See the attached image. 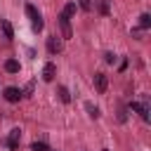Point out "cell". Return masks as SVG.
<instances>
[{
	"label": "cell",
	"mask_w": 151,
	"mask_h": 151,
	"mask_svg": "<svg viewBox=\"0 0 151 151\" xmlns=\"http://www.w3.org/2000/svg\"><path fill=\"white\" fill-rule=\"evenodd\" d=\"M19 68H21V66H19L17 59H7V61H5V71H7V73H19Z\"/></svg>",
	"instance_id": "8fae6325"
},
{
	"label": "cell",
	"mask_w": 151,
	"mask_h": 151,
	"mask_svg": "<svg viewBox=\"0 0 151 151\" xmlns=\"http://www.w3.org/2000/svg\"><path fill=\"white\" fill-rule=\"evenodd\" d=\"M57 21H59V28H61V38L64 40H68V38H73V31H71V19L61 12L59 17H57Z\"/></svg>",
	"instance_id": "7a4b0ae2"
},
{
	"label": "cell",
	"mask_w": 151,
	"mask_h": 151,
	"mask_svg": "<svg viewBox=\"0 0 151 151\" xmlns=\"http://www.w3.org/2000/svg\"><path fill=\"white\" fill-rule=\"evenodd\" d=\"M64 14H66V17H68V19H71V17H73V14H76V2H68V5H66V7H64Z\"/></svg>",
	"instance_id": "2e32d148"
},
{
	"label": "cell",
	"mask_w": 151,
	"mask_h": 151,
	"mask_svg": "<svg viewBox=\"0 0 151 151\" xmlns=\"http://www.w3.org/2000/svg\"><path fill=\"white\" fill-rule=\"evenodd\" d=\"M2 97H5V99H7L9 104H17V101H19V99H21L24 94H21V90H19V87H5Z\"/></svg>",
	"instance_id": "277c9868"
},
{
	"label": "cell",
	"mask_w": 151,
	"mask_h": 151,
	"mask_svg": "<svg viewBox=\"0 0 151 151\" xmlns=\"http://www.w3.org/2000/svg\"><path fill=\"white\" fill-rule=\"evenodd\" d=\"M26 14H28V19H31V24H33V31H35V33H40V31H42V26H45V21H42L40 12H38L33 5H26Z\"/></svg>",
	"instance_id": "6da1fadb"
},
{
	"label": "cell",
	"mask_w": 151,
	"mask_h": 151,
	"mask_svg": "<svg viewBox=\"0 0 151 151\" xmlns=\"http://www.w3.org/2000/svg\"><path fill=\"white\" fill-rule=\"evenodd\" d=\"M54 76H57V64L47 61V64L42 66V80H45V83H52V80H54Z\"/></svg>",
	"instance_id": "5b68a950"
},
{
	"label": "cell",
	"mask_w": 151,
	"mask_h": 151,
	"mask_svg": "<svg viewBox=\"0 0 151 151\" xmlns=\"http://www.w3.org/2000/svg\"><path fill=\"white\" fill-rule=\"evenodd\" d=\"M127 109H130V111H137V113L142 116V120H144V123H149V109H146L144 104H137V101H132Z\"/></svg>",
	"instance_id": "ba28073f"
},
{
	"label": "cell",
	"mask_w": 151,
	"mask_h": 151,
	"mask_svg": "<svg viewBox=\"0 0 151 151\" xmlns=\"http://www.w3.org/2000/svg\"><path fill=\"white\" fill-rule=\"evenodd\" d=\"M0 28H2V35H5L7 40H12V38H14V28H12V24H9L7 19H2V21H0Z\"/></svg>",
	"instance_id": "9c48e42d"
},
{
	"label": "cell",
	"mask_w": 151,
	"mask_h": 151,
	"mask_svg": "<svg viewBox=\"0 0 151 151\" xmlns=\"http://www.w3.org/2000/svg\"><path fill=\"white\" fill-rule=\"evenodd\" d=\"M61 47H64V45H61V40H59L57 35L47 38V52H50V54H59V52H61Z\"/></svg>",
	"instance_id": "52a82bcc"
},
{
	"label": "cell",
	"mask_w": 151,
	"mask_h": 151,
	"mask_svg": "<svg viewBox=\"0 0 151 151\" xmlns=\"http://www.w3.org/2000/svg\"><path fill=\"white\" fill-rule=\"evenodd\" d=\"M94 5H97V12H99L101 17H109V12H111L109 0H94Z\"/></svg>",
	"instance_id": "30bf717a"
},
{
	"label": "cell",
	"mask_w": 151,
	"mask_h": 151,
	"mask_svg": "<svg viewBox=\"0 0 151 151\" xmlns=\"http://www.w3.org/2000/svg\"><path fill=\"white\" fill-rule=\"evenodd\" d=\"M101 151H109V149H101Z\"/></svg>",
	"instance_id": "ffe728a7"
},
{
	"label": "cell",
	"mask_w": 151,
	"mask_h": 151,
	"mask_svg": "<svg viewBox=\"0 0 151 151\" xmlns=\"http://www.w3.org/2000/svg\"><path fill=\"white\" fill-rule=\"evenodd\" d=\"M31 151H50V146L45 142H33L31 144Z\"/></svg>",
	"instance_id": "9a60e30c"
},
{
	"label": "cell",
	"mask_w": 151,
	"mask_h": 151,
	"mask_svg": "<svg viewBox=\"0 0 151 151\" xmlns=\"http://www.w3.org/2000/svg\"><path fill=\"white\" fill-rule=\"evenodd\" d=\"M19 142H21V130H19V127H14V130L9 132V137L5 139V146H7V149H12V151H17V149H19Z\"/></svg>",
	"instance_id": "3957f363"
},
{
	"label": "cell",
	"mask_w": 151,
	"mask_h": 151,
	"mask_svg": "<svg viewBox=\"0 0 151 151\" xmlns=\"http://www.w3.org/2000/svg\"><path fill=\"white\" fill-rule=\"evenodd\" d=\"M151 26V14H142L139 17V28L144 31V28H149Z\"/></svg>",
	"instance_id": "4fadbf2b"
},
{
	"label": "cell",
	"mask_w": 151,
	"mask_h": 151,
	"mask_svg": "<svg viewBox=\"0 0 151 151\" xmlns=\"http://www.w3.org/2000/svg\"><path fill=\"white\" fill-rule=\"evenodd\" d=\"M94 87H97L99 94H104L106 87H109V78H106L104 73H94Z\"/></svg>",
	"instance_id": "8992f818"
},
{
	"label": "cell",
	"mask_w": 151,
	"mask_h": 151,
	"mask_svg": "<svg viewBox=\"0 0 151 151\" xmlns=\"http://www.w3.org/2000/svg\"><path fill=\"white\" fill-rule=\"evenodd\" d=\"M85 109H87V113H90V118H99V109H97L94 104H90V101H87V104H85Z\"/></svg>",
	"instance_id": "5bb4252c"
},
{
	"label": "cell",
	"mask_w": 151,
	"mask_h": 151,
	"mask_svg": "<svg viewBox=\"0 0 151 151\" xmlns=\"http://www.w3.org/2000/svg\"><path fill=\"white\" fill-rule=\"evenodd\" d=\"M116 59H118V57H116V54H111V52H109V54H106V61H109V64H116Z\"/></svg>",
	"instance_id": "d6986e66"
},
{
	"label": "cell",
	"mask_w": 151,
	"mask_h": 151,
	"mask_svg": "<svg viewBox=\"0 0 151 151\" xmlns=\"http://www.w3.org/2000/svg\"><path fill=\"white\" fill-rule=\"evenodd\" d=\"M57 92H59V99H61L64 104H68V101H71V94H68V90H66L64 85H59V87H57Z\"/></svg>",
	"instance_id": "7c38bea8"
},
{
	"label": "cell",
	"mask_w": 151,
	"mask_h": 151,
	"mask_svg": "<svg viewBox=\"0 0 151 151\" xmlns=\"http://www.w3.org/2000/svg\"><path fill=\"white\" fill-rule=\"evenodd\" d=\"M33 87H35V83H28V85H26V90H24L21 94H26V97H28V94H33Z\"/></svg>",
	"instance_id": "ac0fdd59"
},
{
	"label": "cell",
	"mask_w": 151,
	"mask_h": 151,
	"mask_svg": "<svg viewBox=\"0 0 151 151\" xmlns=\"http://www.w3.org/2000/svg\"><path fill=\"white\" fill-rule=\"evenodd\" d=\"M78 7H80L83 12H90V9H92V0H78Z\"/></svg>",
	"instance_id": "e0dca14e"
}]
</instances>
